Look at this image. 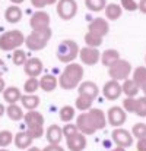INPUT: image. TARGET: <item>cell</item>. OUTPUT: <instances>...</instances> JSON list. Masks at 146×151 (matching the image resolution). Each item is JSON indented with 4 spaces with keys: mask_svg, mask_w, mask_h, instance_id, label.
Segmentation results:
<instances>
[{
    "mask_svg": "<svg viewBox=\"0 0 146 151\" xmlns=\"http://www.w3.org/2000/svg\"><path fill=\"white\" fill-rule=\"evenodd\" d=\"M85 70L83 66H80L79 63H67V66L64 68V70L61 72L60 78H58V85L63 90H75L80 85L82 79H83Z\"/></svg>",
    "mask_w": 146,
    "mask_h": 151,
    "instance_id": "obj_1",
    "label": "cell"
},
{
    "mask_svg": "<svg viewBox=\"0 0 146 151\" xmlns=\"http://www.w3.org/2000/svg\"><path fill=\"white\" fill-rule=\"evenodd\" d=\"M51 35H53L51 28L32 31V32L25 38V44H26V47H28L29 50L40 51V50H43V49H46V46L48 44Z\"/></svg>",
    "mask_w": 146,
    "mask_h": 151,
    "instance_id": "obj_2",
    "label": "cell"
},
{
    "mask_svg": "<svg viewBox=\"0 0 146 151\" xmlns=\"http://www.w3.org/2000/svg\"><path fill=\"white\" fill-rule=\"evenodd\" d=\"M25 123H26V131L31 134L34 139L41 138L44 135V117L41 113L35 110H29L25 113Z\"/></svg>",
    "mask_w": 146,
    "mask_h": 151,
    "instance_id": "obj_3",
    "label": "cell"
},
{
    "mask_svg": "<svg viewBox=\"0 0 146 151\" xmlns=\"http://www.w3.org/2000/svg\"><path fill=\"white\" fill-rule=\"evenodd\" d=\"M25 35L19 29H12L6 31L0 35V50L12 51L19 49L22 44H25Z\"/></svg>",
    "mask_w": 146,
    "mask_h": 151,
    "instance_id": "obj_4",
    "label": "cell"
},
{
    "mask_svg": "<svg viewBox=\"0 0 146 151\" xmlns=\"http://www.w3.org/2000/svg\"><path fill=\"white\" fill-rule=\"evenodd\" d=\"M79 46L75 40H63L57 47V59L61 63H72L79 56Z\"/></svg>",
    "mask_w": 146,
    "mask_h": 151,
    "instance_id": "obj_5",
    "label": "cell"
},
{
    "mask_svg": "<svg viewBox=\"0 0 146 151\" xmlns=\"http://www.w3.org/2000/svg\"><path fill=\"white\" fill-rule=\"evenodd\" d=\"M108 73H110L111 79L126 81L132 73V65H130V62H127L124 59H120L117 63H114L113 66L108 68Z\"/></svg>",
    "mask_w": 146,
    "mask_h": 151,
    "instance_id": "obj_6",
    "label": "cell"
},
{
    "mask_svg": "<svg viewBox=\"0 0 146 151\" xmlns=\"http://www.w3.org/2000/svg\"><path fill=\"white\" fill-rule=\"evenodd\" d=\"M78 13L76 0H58L57 1V15L63 21H70Z\"/></svg>",
    "mask_w": 146,
    "mask_h": 151,
    "instance_id": "obj_7",
    "label": "cell"
},
{
    "mask_svg": "<svg viewBox=\"0 0 146 151\" xmlns=\"http://www.w3.org/2000/svg\"><path fill=\"white\" fill-rule=\"evenodd\" d=\"M107 120H108V123H110L111 126L120 128L121 125L126 123V120H127V113H126V110H124L123 107H120V106H113V107H110L108 111H107Z\"/></svg>",
    "mask_w": 146,
    "mask_h": 151,
    "instance_id": "obj_8",
    "label": "cell"
},
{
    "mask_svg": "<svg viewBox=\"0 0 146 151\" xmlns=\"http://www.w3.org/2000/svg\"><path fill=\"white\" fill-rule=\"evenodd\" d=\"M29 25H31L32 31L50 28V15L47 12H44V10H37V12L31 16Z\"/></svg>",
    "mask_w": 146,
    "mask_h": 151,
    "instance_id": "obj_9",
    "label": "cell"
},
{
    "mask_svg": "<svg viewBox=\"0 0 146 151\" xmlns=\"http://www.w3.org/2000/svg\"><path fill=\"white\" fill-rule=\"evenodd\" d=\"M132 135L133 134H130L127 129H123V128H115L113 131V134H111L113 141L118 147H124V148H127V147H130L133 144V137Z\"/></svg>",
    "mask_w": 146,
    "mask_h": 151,
    "instance_id": "obj_10",
    "label": "cell"
},
{
    "mask_svg": "<svg viewBox=\"0 0 146 151\" xmlns=\"http://www.w3.org/2000/svg\"><path fill=\"white\" fill-rule=\"evenodd\" d=\"M79 57H80V60H82L83 65L94 66V65H97L98 60L101 59V53L98 51V47H89V46H86V47L80 49Z\"/></svg>",
    "mask_w": 146,
    "mask_h": 151,
    "instance_id": "obj_11",
    "label": "cell"
},
{
    "mask_svg": "<svg viewBox=\"0 0 146 151\" xmlns=\"http://www.w3.org/2000/svg\"><path fill=\"white\" fill-rule=\"evenodd\" d=\"M76 125H78V128H79V132H82V134H85V135H94V134L97 132V128H95L92 119L89 117L88 111H85V113H82V114L78 116Z\"/></svg>",
    "mask_w": 146,
    "mask_h": 151,
    "instance_id": "obj_12",
    "label": "cell"
},
{
    "mask_svg": "<svg viewBox=\"0 0 146 151\" xmlns=\"http://www.w3.org/2000/svg\"><path fill=\"white\" fill-rule=\"evenodd\" d=\"M102 94L107 100H117L121 94H123V88L120 85V81L111 79L108 82H105L104 88H102Z\"/></svg>",
    "mask_w": 146,
    "mask_h": 151,
    "instance_id": "obj_13",
    "label": "cell"
},
{
    "mask_svg": "<svg viewBox=\"0 0 146 151\" xmlns=\"http://www.w3.org/2000/svg\"><path fill=\"white\" fill-rule=\"evenodd\" d=\"M66 144H67V148H69L70 151H83L85 148H86L88 141H86L85 134H82V132H76L75 135L66 138Z\"/></svg>",
    "mask_w": 146,
    "mask_h": 151,
    "instance_id": "obj_14",
    "label": "cell"
},
{
    "mask_svg": "<svg viewBox=\"0 0 146 151\" xmlns=\"http://www.w3.org/2000/svg\"><path fill=\"white\" fill-rule=\"evenodd\" d=\"M43 62L38 59V57H31L26 60V63L24 65V70L25 73L29 76V78H37L41 75L43 72Z\"/></svg>",
    "mask_w": 146,
    "mask_h": 151,
    "instance_id": "obj_15",
    "label": "cell"
},
{
    "mask_svg": "<svg viewBox=\"0 0 146 151\" xmlns=\"http://www.w3.org/2000/svg\"><path fill=\"white\" fill-rule=\"evenodd\" d=\"M88 31H91V32H94V34H97V35H99V37L104 38V37L108 34L110 27H108L107 19H104V18H97V19H94V21L89 22Z\"/></svg>",
    "mask_w": 146,
    "mask_h": 151,
    "instance_id": "obj_16",
    "label": "cell"
},
{
    "mask_svg": "<svg viewBox=\"0 0 146 151\" xmlns=\"http://www.w3.org/2000/svg\"><path fill=\"white\" fill-rule=\"evenodd\" d=\"M88 114H89V117L92 119V122H94L97 131H101V129H104V128L107 126V114H105L101 109H94V107H92V109L88 110Z\"/></svg>",
    "mask_w": 146,
    "mask_h": 151,
    "instance_id": "obj_17",
    "label": "cell"
},
{
    "mask_svg": "<svg viewBox=\"0 0 146 151\" xmlns=\"http://www.w3.org/2000/svg\"><path fill=\"white\" fill-rule=\"evenodd\" d=\"M15 145L19 148V150H25V148H29L32 145V141L34 138L31 137V134L28 131H21L15 135Z\"/></svg>",
    "mask_w": 146,
    "mask_h": 151,
    "instance_id": "obj_18",
    "label": "cell"
},
{
    "mask_svg": "<svg viewBox=\"0 0 146 151\" xmlns=\"http://www.w3.org/2000/svg\"><path fill=\"white\" fill-rule=\"evenodd\" d=\"M78 93L79 94H85V96H89L92 99H97L98 94H99V88L95 82L92 81H83L80 82V85L78 87Z\"/></svg>",
    "mask_w": 146,
    "mask_h": 151,
    "instance_id": "obj_19",
    "label": "cell"
},
{
    "mask_svg": "<svg viewBox=\"0 0 146 151\" xmlns=\"http://www.w3.org/2000/svg\"><path fill=\"white\" fill-rule=\"evenodd\" d=\"M63 129L58 125H50V128L46 132V138L48 141V144H60L63 139Z\"/></svg>",
    "mask_w": 146,
    "mask_h": 151,
    "instance_id": "obj_20",
    "label": "cell"
},
{
    "mask_svg": "<svg viewBox=\"0 0 146 151\" xmlns=\"http://www.w3.org/2000/svg\"><path fill=\"white\" fill-rule=\"evenodd\" d=\"M120 60V53L115 50V49H107L104 53H101V62L104 66L110 68L113 66L114 63H117Z\"/></svg>",
    "mask_w": 146,
    "mask_h": 151,
    "instance_id": "obj_21",
    "label": "cell"
},
{
    "mask_svg": "<svg viewBox=\"0 0 146 151\" xmlns=\"http://www.w3.org/2000/svg\"><path fill=\"white\" fill-rule=\"evenodd\" d=\"M57 85H58V79L54 75H44L40 79V88L43 91H46V93L54 91L57 88Z\"/></svg>",
    "mask_w": 146,
    "mask_h": 151,
    "instance_id": "obj_22",
    "label": "cell"
},
{
    "mask_svg": "<svg viewBox=\"0 0 146 151\" xmlns=\"http://www.w3.org/2000/svg\"><path fill=\"white\" fill-rule=\"evenodd\" d=\"M4 18H6V21L10 22V24L19 22V21L22 19V10H21V7H18V4L9 6V7L6 9V12H4Z\"/></svg>",
    "mask_w": 146,
    "mask_h": 151,
    "instance_id": "obj_23",
    "label": "cell"
},
{
    "mask_svg": "<svg viewBox=\"0 0 146 151\" xmlns=\"http://www.w3.org/2000/svg\"><path fill=\"white\" fill-rule=\"evenodd\" d=\"M104 12H105L107 19H110V21H117V19L121 16V13H123V7H121L120 4H117V3H108V4L105 6Z\"/></svg>",
    "mask_w": 146,
    "mask_h": 151,
    "instance_id": "obj_24",
    "label": "cell"
},
{
    "mask_svg": "<svg viewBox=\"0 0 146 151\" xmlns=\"http://www.w3.org/2000/svg\"><path fill=\"white\" fill-rule=\"evenodd\" d=\"M121 88H123V94H126V97H136L137 93L140 91V87L133 81V78L132 79L127 78L126 81H123Z\"/></svg>",
    "mask_w": 146,
    "mask_h": 151,
    "instance_id": "obj_25",
    "label": "cell"
},
{
    "mask_svg": "<svg viewBox=\"0 0 146 151\" xmlns=\"http://www.w3.org/2000/svg\"><path fill=\"white\" fill-rule=\"evenodd\" d=\"M21 97H22V94H21V90L18 87H7L3 91V99H4V101H7L9 104H13V103L19 101Z\"/></svg>",
    "mask_w": 146,
    "mask_h": 151,
    "instance_id": "obj_26",
    "label": "cell"
},
{
    "mask_svg": "<svg viewBox=\"0 0 146 151\" xmlns=\"http://www.w3.org/2000/svg\"><path fill=\"white\" fill-rule=\"evenodd\" d=\"M95 99L89 97V96H85V94H79L78 99L75 101V107L80 111H88L89 109H92V103Z\"/></svg>",
    "mask_w": 146,
    "mask_h": 151,
    "instance_id": "obj_27",
    "label": "cell"
},
{
    "mask_svg": "<svg viewBox=\"0 0 146 151\" xmlns=\"http://www.w3.org/2000/svg\"><path fill=\"white\" fill-rule=\"evenodd\" d=\"M21 103L26 110H35L40 106V97L35 94H25L21 97Z\"/></svg>",
    "mask_w": 146,
    "mask_h": 151,
    "instance_id": "obj_28",
    "label": "cell"
},
{
    "mask_svg": "<svg viewBox=\"0 0 146 151\" xmlns=\"http://www.w3.org/2000/svg\"><path fill=\"white\" fill-rule=\"evenodd\" d=\"M6 113H7L9 119H10V120H15V122H18V120H21V119L25 117V113H24L22 107H19L16 103L9 104V107L6 109Z\"/></svg>",
    "mask_w": 146,
    "mask_h": 151,
    "instance_id": "obj_29",
    "label": "cell"
},
{
    "mask_svg": "<svg viewBox=\"0 0 146 151\" xmlns=\"http://www.w3.org/2000/svg\"><path fill=\"white\" fill-rule=\"evenodd\" d=\"M133 81L142 88L146 85V66H139L133 70Z\"/></svg>",
    "mask_w": 146,
    "mask_h": 151,
    "instance_id": "obj_30",
    "label": "cell"
},
{
    "mask_svg": "<svg viewBox=\"0 0 146 151\" xmlns=\"http://www.w3.org/2000/svg\"><path fill=\"white\" fill-rule=\"evenodd\" d=\"M75 113H76V111H75V109H73L72 106H63V107L60 109V111H58V116H60V120H61V122L69 123V122L73 120Z\"/></svg>",
    "mask_w": 146,
    "mask_h": 151,
    "instance_id": "obj_31",
    "label": "cell"
},
{
    "mask_svg": "<svg viewBox=\"0 0 146 151\" xmlns=\"http://www.w3.org/2000/svg\"><path fill=\"white\" fill-rule=\"evenodd\" d=\"M102 40H104L102 37H99V35L91 32V31H88L86 35H85V44L89 46V47H99L102 44Z\"/></svg>",
    "mask_w": 146,
    "mask_h": 151,
    "instance_id": "obj_32",
    "label": "cell"
},
{
    "mask_svg": "<svg viewBox=\"0 0 146 151\" xmlns=\"http://www.w3.org/2000/svg\"><path fill=\"white\" fill-rule=\"evenodd\" d=\"M40 88V81L37 78H28L24 84V91L26 94H35V91H38Z\"/></svg>",
    "mask_w": 146,
    "mask_h": 151,
    "instance_id": "obj_33",
    "label": "cell"
},
{
    "mask_svg": "<svg viewBox=\"0 0 146 151\" xmlns=\"http://www.w3.org/2000/svg\"><path fill=\"white\" fill-rule=\"evenodd\" d=\"M86 7L91 12H101L107 6V0H85Z\"/></svg>",
    "mask_w": 146,
    "mask_h": 151,
    "instance_id": "obj_34",
    "label": "cell"
},
{
    "mask_svg": "<svg viewBox=\"0 0 146 151\" xmlns=\"http://www.w3.org/2000/svg\"><path fill=\"white\" fill-rule=\"evenodd\" d=\"M135 114L139 117H146V96L136 99V107H135Z\"/></svg>",
    "mask_w": 146,
    "mask_h": 151,
    "instance_id": "obj_35",
    "label": "cell"
},
{
    "mask_svg": "<svg viewBox=\"0 0 146 151\" xmlns=\"http://www.w3.org/2000/svg\"><path fill=\"white\" fill-rule=\"evenodd\" d=\"M12 62L16 65V66H22L26 63V53L24 50H13V56H12Z\"/></svg>",
    "mask_w": 146,
    "mask_h": 151,
    "instance_id": "obj_36",
    "label": "cell"
},
{
    "mask_svg": "<svg viewBox=\"0 0 146 151\" xmlns=\"http://www.w3.org/2000/svg\"><path fill=\"white\" fill-rule=\"evenodd\" d=\"M13 139H15V137L12 135L10 131H0V147L1 148L9 147Z\"/></svg>",
    "mask_w": 146,
    "mask_h": 151,
    "instance_id": "obj_37",
    "label": "cell"
},
{
    "mask_svg": "<svg viewBox=\"0 0 146 151\" xmlns=\"http://www.w3.org/2000/svg\"><path fill=\"white\" fill-rule=\"evenodd\" d=\"M132 134H133V137H135V138H137V139H139V138H143V137H146V123L139 122V123L133 125Z\"/></svg>",
    "mask_w": 146,
    "mask_h": 151,
    "instance_id": "obj_38",
    "label": "cell"
},
{
    "mask_svg": "<svg viewBox=\"0 0 146 151\" xmlns=\"http://www.w3.org/2000/svg\"><path fill=\"white\" fill-rule=\"evenodd\" d=\"M135 107H136V97H126L123 101V109L127 113H135Z\"/></svg>",
    "mask_w": 146,
    "mask_h": 151,
    "instance_id": "obj_39",
    "label": "cell"
},
{
    "mask_svg": "<svg viewBox=\"0 0 146 151\" xmlns=\"http://www.w3.org/2000/svg\"><path fill=\"white\" fill-rule=\"evenodd\" d=\"M76 132H79V128H78L76 123H70V122H69V123L63 128V135H64V138H69V137L75 135Z\"/></svg>",
    "mask_w": 146,
    "mask_h": 151,
    "instance_id": "obj_40",
    "label": "cell"
},
{
    "mask_svg": "<svg viewBox=\"0 0 146 151\" xmlns=\"http://www.w3.org/2000/svg\"><path fill=\"white\" fill-rule=\"evenodd\" d=\"M121 7L127 12H135L139 9V3L136 0H121Z\"/></svg>",
    "mask_w": 146,
    "mask_h": 151,
    "instance_id": "obj_41",
    "label": "cell"
},
{
    "mask_svg": "<svg viewBox=\"0 0 146 151\" xmlns=\"http://www.w3.org/2000/svg\"><path fill=\"white\" fill-rule=\"evenodd\" d=\"M57 1H58V0H31L32 6L37 7V9H43V7H46V6H48V4L57 3Z\"/></svg>",
    "mask_w": 146,
    "mask_h": 151,
    "instance_id": "obj_42",
    "label": "cell"
},
{
    "mask_svg": "<svg viewBox=\"0 0 146 151\" xmlns=\"http://www.w3.org/2000/svg\"><path fill=\"white\" fill-rule=\"evenodd\" d=\"M43 151H64V148L60 144H48L46 148H43Z\"/></svg>",
    "mask_w": 146,
    "mask_h": 151,
    "instance_id": "obj_43",
    "label": "cell"
},
{
    "mask_svg": "<svg viewBox=\"0 0 146 151\" xmlns=\"http://www.w3.org/2000/svg\"><path fill=\"white\" fill-rule=\"evenodd\" d=\"M136 148H137V151H146V137H143V138H139V139H137Z\"/></svg>",
    "mask_w": 146,
    "mask_h": 151,
    "instance_id": "obj_44",
    "label": "cell"
},
{
    "mask_svg": "<svg viewBox=\"0 0 146 151\" xmlns=\"http://www.w3.org/2000/svg\"><path fill=\"white\" fill-rule=\"evenodd\" d=\"M6 70H7V68H6V63H4V62L0 59V78H1L4 73H6Z\"/></svg>",
    "mask_w": 146,
    "mask_h": 151,
    "instance_id": "obj_45",
    "label": "cell"
},
{
    "mask_svg": "<svg viewBox=\"0 0 146 151\" xmlns=\"http://www.w3.org/2000/svg\"><path fill=\"white\" fill-rule=\"evenodd\" d=\"M139 10L146 15V0H140L139 1Z\"/></svg>",
    "mask_w": 146,
    "mask_h": 151,
    "instance_id": "obj_46",
    "label": "cell"
},
{
    "mask_svg": "<svg viewBox=\"0 0 146 151\" xmlns=\"http://www.w3.org/2000/svg\"><path fill=\"white\" fill-rule=\"evenodd\" d=\"M4 88H6V85H4V81L0 78V93H3V91H4Z\"/></svg>",
    "mask_w": 146,
    "mask_h": 151,
    "instance_id": "obj_47",
    "label": "cell"
},
{
    "mask_svg": "<svg viewBox=\"0 0 146 151\" xmlns=\"http://www.w3.org/2000/svg\"><path fill=\"white\" fill-rule=\"evenodd\" d=\"M4 113H6V107H4L3 104H0V117H1Z\"/></svg>",
    "mask_w": 146,
    "mask_h": 151,
    "instance_id": "obj_48",
    "label": "cell"
},
{
    "mask_svg": "<svg viewBox=\"0 0 146 151\" xmlns=\"http://www.w3.org/2000/svg\"><path fill=\"white\" fill-rule=\"evenodd\" d=\"M10 1H12L13 4H21V3H24L25 0H10Z\"/></svg>",
    "mask_w": 146,
    "mask_h": 151,
    "instance_id": "obj_49",
    "label": "cell"
},
{
    "mask_svg": "<svg viewBox=\"0 0 146 151\" xmlns=\"http://www.w3.org/2000/svg\"><path fill=\"white\" fill-rule=\"evenodd\" d=\"M26 151H43V150H40L38 147H29V148H28Z\"/></svg>",
    "mask_w": 146,
    "mask_h": 151,
    "instance_id": "obj_50",
    "label": "cell"
},
{
    "mask_svg": "<svg viewBox=\"0 0 146 151\" xmlns=\"http://www.w3.org/2000/svg\"><path fill=\"white\" fill-rule=\"evenodd\" d=\"M110 151H126V148H124V147H118V145H117V148H114V150H110Z\"/></svg>",
    "mask_w": 146,
    "mask_h": 151,
    "instance_id": "obj_51",
    "label": "cell"
},
{
    "mask_svg": "<svg viewBox=\"0 0 146 151\" xmlns=\"http://www.w3.org/2000/svg\"><path fill=\"white\" fill-rule=\"evenodd\" d=\"M140 90H142V91H143V94H145V96H146V85H143V87H142V88H140Z\"/></svg>",
    "mask_w": 146,
    "mask_h": 151,
    "instance_id": "obj_52",
    "label": "cell"
},
{
    "mask_svg": "<svg viewBox=\"0 0 146 151\" xmlns=\"http://www.w3.org/2000/svg\"><path fill=\"white\" fill-rule=\"evenodd\" d=\"M0 151H9V150H4V148H1V150H0Z\"/></svg>",
    "mask_w": 146,
    "mask_h": 151,
    "instance_id": "obj_53",
    "label": "cell"
},
{
    "mask_svg": "<svg viewBox=\"0 0 146 151\" xmlns=\"http://www.w3.org/2000/svg\"><path fill=\"white\" fill-rule=\"evenodd\" d=\"M145 60H146V57H145Z\"/></svg>",
    "mask_w": 146,
    "mask_h": 151,
    "instance_id": "obj_54",
    "label": "cell"
}]
</instances>
